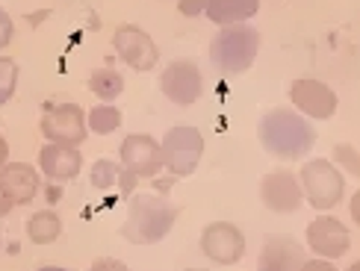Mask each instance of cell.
<instances>
[{
    "mask_svg": "<svg viewBox=\"0 0 360 271\" xmlns=\"http://www.w3.org/2000/svg\"><path fill=\"white\" fill-rule=\"evenodd\" d=\"M316 127L302 112L287 107L269 110L257 121V142L275 159H304L316 145Z\"/></svg>",
    "mask_w": 360,
    "mask_h": 271,
    "instance_id": "cell-1",
    "label": "cell"
},
{
    "mask_svg": "<svg viewBox=\"0 0 360 271\" xmlns=\"http://www.w3.org/2000/svg\"><path fill=\"white\" fill-rule=\"evenodd\" d=\"M177 216L180 209L162 198V194H148V192L130 194L122 236L130 245H157L172 233Z\"/></svg>",
    "mask_w": 360,
    "mask_h": 271,
    "instance_id": "cell-2",
    "label": "cell"
},
{
    "mask_svg": "<svg viewBox=\"0 0 360 271\" xmlns=\"http://www.w3.org/2000/svg\"><path fill=\"white\" fill-rule=\"evenodd\" d=\"M260 53V29L251 24L219 27L210 41V62L221 77H239L245 74Z\"/></svg>",
    "mask_w": 360,
    "mask_h": 271,
    "instance_id": "cell-3",
    "label": "cell"
},
{
    "mask_svg": "<svg viewBox=\"0 0 360 271\" xmlns=\"http://www.w3.org/2000/svg\"><path fill=\"white\" fill-rule=\"evenodd\" d=\"M298 183H302L304 201L322 213L334 209L346 194V177L331 159H307L298 174Z\"/></svg>",
    "mask_w": 360,
    "mask_h": 271,
    "instance_id": "cell-4",
    "label": "cell"
},
{
    "mask_svg": "<svg viewBox=\"0 0 360 271\" xmlns=\"http://www.w3.org/2000/svg\"><path fill=\"white\" fill-rule=\"evenodd\" d=\"M160 157L162 168H169L174 177H189L198 168V162L204 157V136L198 127L177 124L172 127L160 142Z\"/></svg>",
    "mask_w": 360,
    "mask_h": 271,
    "instance_id": "cell-5",
    "label": "cell"
},
{
    "mask_svg": "<svg viewBox=\"0 0 360 271\" xmlns=\"http://www.w3.org/2000/svg\"><path fill=\"white\" fill-rule=\"evenodd\" d=\"M39 130H41L44 139L53 142V145L80 147L89 139L86 110L80 103H53V107L41 115Z\"/></svg>",
    "mask_w": 360,
    "mask_h": 271,
    "instance_id": "cell-6",
    "label": "cell"
},
{
    "mask_svg": "<svg viewBox=\"0 0 360 271\" xmlns=\"http://www.w3.org/2000/svg\"><path fill=\"white\" fill-rule=\"evenodd\" d=\"M160 92L177 107H192L204 95V74L192 59H174L160 74Z\"/></svg>",
    "mask_w": 360,
    "mask_h": 271,
    "instance_id": "cell-7",
    "label": "cell"
},
{
    "mask_svg": "<svg viewBox=\"0 0 360 271\" xmlns=\"http://www.w3.org/2000/svg\"><path fill=\"white\" fill-rule=\"evenodd\" d=\"M201 253L216 265H236L245 253V236L231 221H210L201 230Z\"/></svg>",
    "mask_w": 360,
    "mask_h": 271,
    "instance_id": "cell-8",
    "label": "cell"
},
{
    "mask_svg": "<svg viewBox=\"0 0 360 271\" xmlns=\"http://www.w3.org/2000/svg\"><path fill=\"white\" fill-rule=\"evenodd\" d=\"M39 194V171L27 162H6L0 168V218Z\"/></svg>",
    "mask_w": 360,
    "mask_h": 271,
    "instance_id": "cell-9",
    "label": "cell"
},
{
    "mask_svg": "<svg viewBox=\"0 0 360 271\" xmlns=\"http://www.w3.org/2000/svg\"><path fill=\"white\" fill-rule=\"evenodd\" d=\"M290 100L292 107L310 121H328L337 112V92L322 80L313 77H298L290 86Z\"/></svg>",
    "mask_w": 360,
    "mask_h": 271,
    "instance_id": "cell-10",
    "label": "cell"
},
{
    "mask_svg": "<svg viewBox=\"0 0 360 271\" xmlns=\"http://www.w3.org/2000/svg\"><path fill=\"white\" fill-rule=\"evenodd\" d=\"M112 48L122 56V62L133 71H151L160 62V48L157 41L136 24H122L112 36Z\"/></svg>",
    "mask_w": 360,
    "mask_h": 271,
    "instance_id": "cell-11",
    "label": "cell"
},
{
    "mask_svg": "<svg viewBox=\"0 0 360 271\" xmlns=\"http://www.w3.org/2000/svg\"><path fill=\"white\" fill-rule=\"evenodd\" d=\"M260 201H263L266 209H272V213H278V216L298 213L302 204H304L302 183H298V177L292 171L275 168L260 180Z\"/></svg>",
    "mask_w": 360,
    "mask_h": 271,
    "instance_id": "cell-12",
    "label": "cell"
},
{
    "mask_svg": "<svg viewBox=\"0 0 360 271\" xmlns=\"http://www.w3.org/2000/svg\"><path fill=\"white\" fill-rule=\"evenodd\" d=\"M118 162H122V168L133 171L136 177H154L162 168L160 142L148 133H130L122 142V147H118Z\"/></svg>",
    "mask_w": 360,
    "mask_h": 271,
    "instance_id": "cell-13",
    "label": "cell"
},
{
    "mask_svg": "<svg viewBox=\"0 0 360 271\" xmlns=\"http://www.w3.org/2000/svg\"><path fill=\"white\" fill-rule=\"evenodd\" d=\"M307 245L313 253H319L322 260H340L342 253H349L352 236L340 218L319 216L307 224Z\"/></svg>",
    "mask_w": 360,
    "mask_h": 271,
    "instance_id": "cell-14",
    "label": "cell"
},
{
    "mask_svg": "<svg viewBox=\"0 0 360 271\" xmlns=\"http://www.w3.org/2000/svg\"><path fill=\"white\" fill-rule=\"evenodd\" d=\"M304 248L298 239L287 233H272L263 239L260 257H257V271H302L304 265Z\"/></svg>",
    "mask_w": 360,
    "mask_h": 271,
    "instance_id": "cell-15",
    "label": "cell"
},
{
    "mask_svg": "<svg viewBox=\"0 0 360 271\" xmlns=\"http://www.w3.org/2000/svg\"><path fill=\"white\" fill-rule=\"evenodd\" d=\"M39 168L48 180H56V183H65V180H74L83 168V157L77 147L68 145H53L48 142L39 150Z\"/></svg>",
    "mask_w": 360,
    "mask_h": 271,
    "instance_id": "cell-16",
    "label": "cell"
},
{
    "mask_svg": "<svg viewBox=\"0 0 360 271\" xmlns=\"http://www.w3.org/2000/svg\"><path fill=\"white\" fill-rule=\"evenodd\" d=\"M204 12L216 27L248 24V18L260 12V0H207Z\"/></svg>",
    "mask_w": 360,
    "mask_h": 271,
    "instance_id": "cell-17",
    "label": "cell"
},
{
    "mask_svg": "<svg viewBox=\"0 0 360 271\" xmlns=\"http://www.w3.org/2000/svg\"><path fill=\"white\" fill-rule=\"evenodd\" d=\"M63 233V218H59L53 209H39L27 218V236L33 245H51Z\"/></svg>",
    "mask_w": 360,
    "mask_h": 271,
    "instance_id": "cell-18",
    "label": "cell"
},
{
    "mask_svg": "<svg viewBox=\"0 0 360 271\" xmlns=\"http://www.w3.org/2000/svg\"><path fill=\"white\" fill-rule=\"evenodd\" d=\"M89 92L98 95L101 103H112L124 92V77L115 68H95L89 74Z\"/></svg>",
    "mask_w": 360,
    "mask_h": 271,
    "instance_id": "cell-19",
    "label": "cell"
},
{
    "mask_svg": "<svg viewBox=\"0 0 360 271\" xmlns=\"http://www.w3.org/2000/svg\"><path fill=\"white\" fill-rule=\"evenodd\" d=\"M86 127H89V133H98V136L115 133L118 127H122V110L112 107V103H98V107L89 110Z\"/></svg>",
    "mask_w": 360,
    "mask_h": 271,
    "instance_id": "cell-20",
    "label": "cell"
},
{
    "mask_svg": "<svg viewBox=\"0 0 360 271\" xmlns=\"http://www.w3.org/2000/svg\"><path fill=\"white\" fill-rule=\"evenodd\" d=\"M118 174H122V162L115 159H98L89 171V180L98 192H110V189H118Z\"/></svg>",
    "mask_w": 360,
    "mask_h": 271,
    "instance_id": "cell-21",
    "label": "cell"
},
{
    "mask_svg": "<svg viewBox=\"0 0 360 271\" xmlns=\"http://www.w3.org/2000/svg\"><path fill=\"white\" fill-rule=\"evenodd\" d=\"M15 88H18V62L9 56H0V107L12 100Z\"/></svg>",
    "mask_w": 360,
    "mask_h": 271,
    "instance_id": "cell-22",
    "label": "cell"
},
{
    "mask_svg": "<svg viewBox=\"0 0 360 271\" xmlns=\"http://www.w3.org/2000/svg\"><path fill=\"white\" fill-rule=\"evenodd\" d=\"M331 159H334L337 168H346L349 174L360 177V147H354V145H349V142H340V145H334V150H331Z\"/></svg>",
    "mask_w": 360,
    "mask_h": 271,
    "instance_id": "cell-23",
    "label": "cell"
},
{
    "mask_svg": "<svg viewBox=\"0 0 360 271\" xmlns=\"http://www.w3.org/2000/svg\"><path fill=\"white\" fill-rule=\"evenodd\" d=\"M207 9V0H177V12L186 15V18H198Z\"/></svg>",
    "mask_w": 360,
    "mask_h": 271,
    "instance_id": "cell-24",
    "label": "cell"
},
{
    "mask_svg": "<svg viewBox=\"0 0 360 271\" xmlns=\"http://www.w3.org/2000/svg\"><path fill=\"white\" fill-rule=\"evenodd\" d=\"M12 33H15V24H12V18H9V12L0 9V51H4L6 44L12 41Z\"/></svg>",
    "mask_w": 360,
    "mask_h": 271,
    "instance_id": "cell-25",
    "label": "cell"
},
{
    "mask_svg": "<svg viewBox=\"0 0 360 271\" xmlns=\"http://www.w3.org/2000/svg\"><path fill=\"white\" fill-rule=\"evenodd\" d=\"M136 174H133V171H127V168H122V174H118V192H122V194H127V198H130V194L133 192H136Z\"/></svg>",
    "mask_w": 360,
    "mask_h": 271,
    "instance_id": "cell-26",
    "label": "cell"
},
{
    "mask_svg": "<svg viewBox=\"0 0 360 271\" xmlns=\"http://www.w3.org/2000/svg\"><path fill=\"white\" fill-rule=\"evenodd\" d=\"M89 271H127V265L122 260H112V257H101L89 265Z\"/></svg>",
    "mask_w": 360,
    "mask_h": 271,
    "instance_id": "cell-27",
    "label": "cell"
},
{
    "mask_svg": "<svg viewBox=\"0 0 360 271\" xmlns=\"http://www.w3.org/2000/svg\"><path fill=\"white\" fill-rule=\"evenodd\" d=\"M302 271H337V265L331 263V260H304V265H302Z\"/></svg>",
    "mask_w": 360,
    "mask_h": 271,
    "instance_id": "cell-28",
    "label": "cell"
},
{
    "mask_svg": "<svg viewBox=\"0 0 360 271\" xmlns=\"http://www.w3.org/2000/svg\"><path fill=\"white\" fill-rule=\"evenodd\" d=\"M349 213H352V221L360 227V189L352 194V204H349Z\"/></svg>",
    "mask_w": 360,
    "mask_h": 271,
    "instance_id": "cell-29",
    "label": "cell"
},
{
    "mask_svg": "<svg viewBox=\"0 0 360 271\" xmlns=\"http://www.w3.org/2000/svg\"><path fill=\"white\" fill-rule=\"evenodd\" d=\"M6 162H9V142L0 136V168H4Z\"/></svg>",
    "mask_w": 360,
    "mask_h": 271,
    "instance_id": "cell-30",
    "label": "cell"
},
{
    "mask_svg": "<svg viewBox=\"0 0 360 271\" xmlns=\"http://www.w3.org/2000/svg\"><path fill=\"white\" fill-rule=\"evenodd\" d=\"M36 271H68V268H59V265H41V268H36Z\"/></svg>",
    "mask_w": 360,
    "mask_h": 271,
    "instance_id": "cell-31",
    "label": "cell"
},
{
    "mask_svg": "<svg viewBox=\"0 0 360 271\" xmlns=\"http://www.w3.org/2000/svg\"><path fill=\"white\" fill-rule=\"evenodd\" d=\"M349 271H360V260H357V263H352V265H349Z\"/></svg>",
    "mask_w": 360,
    "mask_h": 271,
    "instance_id": "cell-32",
    "label": "cell"
},
{
    "mask_svg": "<svg viewBox=\"0 0 360 271\" xmlns=\"http://www.w3.org/2000/svg\"><path fill=\"white\" fill-rule=\"evenodd\" d=\"M0 242H4V233H0Z\"/></svg>",
    "mask_w": 360,
    "mask_h": 271,
    "instance_id": "cell-33",
    "label": "cell"
}]
</instances>
